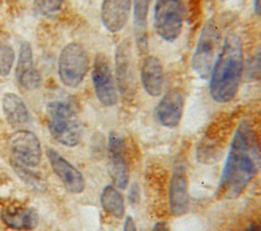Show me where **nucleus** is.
Wrapping results in <instances>:
<instances>
[{"instance_id":"f257e3e1","label":"nucleus","mask_w":261,"mask_h":231,"mask_svg":"<svg viewBox=\"0 0 261 231\" xmlns=\"http://www.w3.org/2000/svg\"><path fill=\"white\" fill-rule=\"evenodd\" d=\"M261 168V143L247 121H242L232 136L221 172L217 194L220 198L238 197Z\"/></svg>"},{"instance_id":"f03ea898","label":"nucleus","mask_w":261,"mask_h":231,"mask_svg":"<svg viewBox=\"0 0 261 231\" xmlns=\"http://www.w3.org/2000/svg\"><path fill=\"white\" fill-rule=\"evenodd\" d=\"M243 68V42L239 36L229 34L224 39L209 76V92L215 102L227 103L234 98Z\"/></svg>"},{"instance_id":"7ed1b4c3","label":"nucleus","mask_w":261,"mask_h":231,"mask_svg":"<svg viewBox=\"0 0 261 231\" xmlns=\"http://www.w3.org/2000/svg\"><path fill=\"white\" fill-rule=\"evenodd\" d=\"M47 113L52 137L64 146H76L82 137V124L73 99L66 95L52 99L47 105Z\"/></svg>"},{"instance_id":"20e7f679","label":"nucleus","mask_w":261,"mask_h":231,"mask_svg":"<svg viewBox=\"0 0 261 231\" xmlns=\"http://www.w3.org/2000/svg\"><path fill=\"white\" fill-rule=\"evenodd\" d=\"M221 39V32L216 20L209 19L203 26L195 52L192 56V68L202 78L210 76L216 60L217 50Z\"/></svg>"},{"instance_id":"39448f33","label":"nucleus","mask_w":261,"mask_h":231,"mask_svg":"<svg viewBox=\"0 0 261 231\" xmlns=\"http://www.w3.org/2000/svg\"><path fill=\"white\" fill-rule=\"evenodd\" d=\"M185 7L181 0H157L154 7V27L164 41L172 42L181 33Z\"/></svg>"},{"instance_id":"423d86ee","label":"nucleus","mask_w":261,"mask_h":231,"mask_svg":"<svg viewBox=\"0 0 261 231\" xmlns=\"http://www.w3.org/2000/svg\"><path fill=\"white\" fill-rule=\"evenodd\" d=\"M89 56L85 48L77 43L67 44L58 58V74L63 84L77 86L89 69Z\"/></svg>"},{"instance_id":"0eeeda50","label":"nucleus","mask_w":261,"mask_h":231,"mask_svg":"<svg viewBox=\"0 0 261 231\" xmlns=\"http://www.w3.org/2000/svg\"><path fill=\"white\" fill-rule=\"evenodd\" d=\"M92 80L95 94L101 104L110 107L117 103V91L110 61L104 53H98L95 56Z\"/></svg>"},{"instance_id":"6e6552de","label":"nucleus","mask_w":261,"mask_h":231,"mask_svg":"<svg viewBox=\"0 0 261 231\" xmlns=\"http://www.w3.org/2000/svg\"><path fill=\"white\" fill-rule=\"evenodd\" d=\"M13 160L30 166H37L42 157L41 143L37 135L29 130L20 129L12 133L8 140Z\"/></svg>"},{"instance_id":"1a4fd4ad","label":"nucleus","mask_w":261,"mask_h":231,"mask_svg":"<svg viewBox=\"0 0 261 231\" xmlns=\"http://www.w3.org/2000/svg\"><path fill=\"white\" fill-rule=\"evenodd\" d=\"M230 123L227 118L216 121L207 129L198 147V158L205 163L217 159L229 133Z\"/></svg>"},{"instance_id":"9d476101","label":"nucleus","mask_w":261,"mask_h":231,"mask_svg":"<svg viewBox=\"0 0 261 231\" xmlns=\"http://www.w3.org/2000/svg\"><path fill=\"white\" fill-rule=\"evenodd\" d=\"M108 151L110 161V173L113 182L118 188L124 189L128 183L129 178V169L125 154V145L122 137L114 131L109 134Z\"/></svg>"},{"instance_id":"9b49d317","label":"nucleus","mask_w":261,"mask_h":231,"mask_svg":"<svg viewBox=\"0 0 261 231\" xmlns=\"http://www.w3.org/2000/svg\"><path fill=\"white\" fill-rule=\"evenodd\" d=\"M46 154L52 170L61 180L64 187L72 193L82 192L86 186L83 174L53 149H47Z\"/></svg>"},{"instance_id":"f8f14e48","label":"nucleus","mask_w":261,"mask_h":231,"mask_svg":"<svg viewBox=\"0 0 261 231\" xmlns=\"http://www.w3.org/2000/svg\"><path fill=\"white\" fill-rule=\"evenodd\" d=\"M185 106L184 94L178 89L169 90L156 107L158 121L165 127H176L182 117Z\"/></svg>"},{"instance_id":"ddd939ff","label":"nucleus","mask_w":261,"mask_h":231,"mask_svg":"<svg viewBox=\"0 0 261 231\" xmlns=\"http://www.w3.org/2000/svg\"><path fill=\"white\" fill-rule=\"evenodd\" d=\"M15 77L18 83L29 91L37 90L41 85L42 77L34 65L32 46L27 41L22 42L19 48Z\"/></svg>"},{"instance_id":"4468645a","label":"nucleus","mask_w":261,"mask_h":231,"mask_svg":"<svg viewBox=\"0 0 261 231\" xmlns=\"http://www.w3.org/2000/svg\"><path fill=\"white\" fill-rule=\"evenodd\" d=\"M169 209L174 216H181L189 211V184L185 170L176 169L170 178L168 187Z\"/></svg>"},{"instance_id":"2eb2a0df","label":"nucleus","mask_w":261,"mask_h":231,"mask_svg":"<svg viewBox=\"0 0 261 231\" xmlns=\"http://www.w3.org/2000/svg\"><path fill=\"white\" fill-rule=\"evenodd\" d=\"M132 0H103L101 6V20L110 33L121 31L128 18Z\"/></svg>"},{"instance_id":"dca6fc26","label":"nucleus","mask_w":261,"mask_h":231,"mask_svg":"<svg viewBox=\"0 0 261 231\" xmlns=\"http://www.w3.org/2000/svg\"><path fill=\"white\" fill-rule=\"evenodd\" d=\"M133 48L129 39L121 41L115 50V74L119 90L125 93L129 90L133 81Z\"/></svg>"},{"instance_id":"f3484780","label":"nucleus","mask_w":261,"mask_h":231,"mask_svg":"<svg viewBox=\"0 0 261 231\" xmlns=\"http://www.w3.org/2000/svg\"><path fill=\"white\" fill-rule=\"evenodd\" d=\"M141 81L148 95L158 97L162 93L164 73L162 64L157 57L149 55L144 58L141 67Z\"/></svg>"},{"instance_id":"a211bd4d","label":"nucleus","mask_w":261,"mask_h":231,"mask_svg":"<svg viewBox=\"0 0 261 231\" xmlns=\"http://www.w3.org/2000/svg\"><path fill=\"white\" fill-rule=\"evenodd\" d=\"M0 218L2 222L11 229L28 231L38 226V213L32 208L25 207H7L1 211Z\"/></svg>"},{"instance_id":"6ab92c4d","label":"nucleus","mask_w":261,"mask_h":231,"mask_svg":"<svg viewBox=\"0 0 261 231\" xmlns=\"http://www.w3.org/2000/svg\"><path fill=\"white\" fill-rule=\"evenodd\" d=\"M2 109L7 122L13 127H22L30 122V113L24 102L13 93L4 95Z\"/></svg>"},{"instance_id":"aec40b11","label":"nucleus","mask_w":261,"mask_h":231,"mask_svg":"<svg viewBox=\"0 0 261 231\" xmlns=\"http://www.w3.org/2000/svg\"><path fill=\"white\" fill-rule=\"evenodd\" d=\"M151 0H133L134 8V27L137 42L140 48L144 47L146 43L148 14Z\"/></svg>"},{"instance_id":"412c9836","label":"nucleus","mask_w":261,"mask_h":231,"mask_svg":"<svg viewBox=\"0 0 261 231\" xmlns=\"http://www.w3.org/2000/svg\"><path fill=\"white\" fill-rule=\"evenodd\" d=\"M102 208L115 218H122L124 215L125 207L122 194L113 186H106L100 197Z\"/></svg>"},{"instance_id":"4be33fe9","label":"nucleus","mask_w":261,"mask_h":231,"mask_svg":"<svg viewBox=\"0 0 261 231\" xmlns=\"http://www.w3.org/2000/svg\"><path fill=\"white\" fill-rule=\"evenodd\" d=\"M11 166L17 176L29 186L36 189L37 191H44L47 188L46 180L40 172L32 170L30 166L23 165L15 160L11 161Z\"/></svg>"},{"instance_id":"5701e85b","label":"nucleus","mask_w":261,"mask_h":231,"mask_svg":"<svg viewBox=\"0 0 261 231\" xmlns=\"http://www.w3.org/2000/svg\"><path fill=\"white\" fill-rule=\"evenodd\" d=\"M14 51L7 45L0 43V76H7L14 63Z\"/></svg>"},{"instance_id":"b1692460","label":"nucleus","mask_w":261,"mask_h":231,"mask_svg":"<svg viewBox=\"0 0 261 231\" xmlns=\"http://www.w3.org/2000/svg\"><path fill=\"white\" fill-rule=\"evenodd\" d=\"M247 77L250 79L261 78V53L251 59L247 67Z\"/></svg>"},{"instance_id":"393cba45","label":"nucleus","mask_w":261,"mask_h":231,"mask_svg":"<svg viewBox=\"0 0 261 231\" xmlns=\"http://www.w3.org/2000/svg\"><path fill=\"white\" fill-rule=\"evenodd\" d=\"M62 2V0H39L38 6L43 13L52 14L60 9Z\"/></svg>"},{"instance_id":"a878e982","label":"nucleus","mask_w":261,"mask_h":231,"mask_svg":"<svg viewBox=\"0 0 261 231\" xmlns=\"http://www.w3.org/2000/svg\"><path fill=\"white\" fill-rule=\"evenodd\" d=\"M122 231H137L136 223H135L134 219H133L130 216H127V217L125 218Z\"/></svg>"},{"instance_id":"bb28decb","label":"nucleus","mask_w":261,"mask_h":231,"mask_svg":"<svg viewBox=\"0 0 261 231\" xmlns=\"http://www.w3.org/2000/svg\"><path fill=\"white\" fill-rule=\"evenodd\" d=\"M152 231H169V228L164 222H158L153 226Z\"/></svg>"},{"instance_id":"cd10ccee","label":"nucleus","mask_w":261,"mask_h":231,"mask_svg":"<svg viewBox=\"0 0 261 231\" xmlns=\"http://www.w3.org/2000/svg\"><path fill=\"white\" fill-rule=\"evenodd\" d=\"M254 9H255V13L261 16V0L254 1Z\"/></svg>"}]
</instances>
